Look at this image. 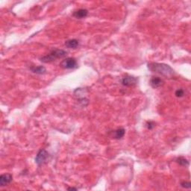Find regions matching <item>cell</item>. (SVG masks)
Instances as JSON below:
<instances>
[{
	"label": "cell",
	"instance_id": "obj_6",
	"mask_svg": "<svg viewBox=\"0 0 191 191\" xmlns=\"http://www.w3.org/2000/svg\"><path fill=\"white\" fill-rule=\"evenodd\" d=\"M13 180V176L11 174L7 173V174H3L0 176V185L2 187H4L6 186L7 184H10Z\"/></svg>",
	"mask_w": 191,
	"mask_h": 191
},
{
	"label": "cell",
	"instance_id": "obj_11",
	"mask_svg": "<svg viewBox=\"0 0 191 191\" xmlns=\"http://www.w3.org/2000/svg\"><path fill=\"white\" fill-rule=\"evenodd\" d=\"M31 70L34 73L36 74H45L46 73V69L43 66H38V67H31Z\"/></svg>",
	"mask_w": 191,
	"mask_h": 191
},
{
	"label": "cell",
	"instance_id": "obj_4",
	"mask_svg": "<svg viewBox=\"0 0 191 191\" xmlns=\"http://www.w3.org/2000/svg\"><path fill=\"white\" fill-rule=\"evenodd\" d=\"M60 66L65 70H71L78 67V63L74 58H67L61 62Z\"/></svg>",
	"mask_w": 191,
	"mask_h": 191
},
{
	"label": "cell",
	"instance_id": "obj_14",
	"mask_svg": "<svg viewBox=\"0 0 191 191\" xmlns=\"http://www.w3.org/2000/svg\"><path fill=\"white\" fill-rule=\"evenodd\" d=\"M146 126L149 130H152L155 127V123L152 121H148L146 124Z\"/></svg>",
	"mask_w": 191,
	"mask_h": 191
},
{
	"label": "cell",
	"instance_id": "obj_12",
	"mask_svg": "<svg viewBox=\"0 0 191 191\" xmlns=\"http://www.w3.org/2000/svg\"><path fill=\"white\" fill-rule=\"evenodd\" d=\"M176 162L179 165L182 166V167H187L189 165V161L184 157H178Z\"/></svg>",
	"mask_w": 191,
	"mask_h": 191
},
{
	"label": "cell",
	"instance_id": "obj_5",
	"mask_svg": "<svg viewBox=\"0 0 191 191\" xmlns=\"http://www.w3.org/2000/svg\"><path fill=\"white\" fill-rule=\"evenodd\" d=\"M121 83L123 86L134 87L137 84V79L132 75H125L121 79Z\"/></svg>",
	"mask_w": 191,
	"mask_h": 191
},
{
	"label": "cell",
	"instance_id": "obj_15",
	"mask_svg": "<svg viewBox=\"0 0 191 191\" xmlns=\"http://www.w3.org/2000/svg\"><path fill=\"white\" fill-rule=\"evenodd\" d=\"M181 186H182V187H184V188L189 189L191 187V183L189 182H182V183H181Z\"/></svg>",
	"mask_w": 191,
	"mask_h": 191
},
{
	"label": "cell",
	"instance_id": "obj_13",
	"mask_svg": "<svg viewBox=\"0 0 191 191\" xmlns=\"http://www.w3.org/2000/svg\"><path fill=\"white\" fill-rule=\"evenodd\" d=\"M175 94L177 97H179V98H181V97H183L184 96V90L182 88L178 89L176 91H175Z\"/></svg>",
	"mask_w": 191,
	"mask_h": 191
},
{
	"label": "cell",
	"instance_id": "obj_1",
	"mask_svg": "<svg viewBox=\"0 0 191 191\" xmlns=\"http://www.w3.org/2000/svg\"><path fill=\"white\" fill-rule=\"evenodd\" d=\"M149 70L154 73L170 78L174 74V70L169 65L160 63H150L148 64Z\"/></svg>",
	"mask_w": 191,
	"mask_h": 191
},
{
	"label": "cell",
	"instance_id": "obj_9",
	"mask_svg": "<svg viewBox=\"0 0 191 191\" xmlns=\"http://www.w3.org/2000/svg\"><path fill=\"white\" fill-rule=\"evenodd\" d=\"M125 129H124L123 128H118V129L114 131V132H112L111 137H113V138L119 140V139H121L122 137L125 135Z\"/></svg>",
	"mask_w": 191,
	"mask_h": 191
},
{
	"label": "cell",
	"instance_id": "obj_3",
	"mask_svg": "<svg viewBox=\"0 0 191 191\" xmlns=\"http://www.w3.org/2000/svg\"><path fill=\"white\" fill-rule=\"evenodd\" d=\"M49 157L50 155L47 151L45 150H41L37 154L36 157H35V162L38 165H43V164L47 163L48 160H49Z\"/></svg>",
	"mask_w": 191,
	"mask_h": 191
},
{
	"label": "cell",
	"instance_id": "obj_7",
	"mask_svg": "<svg viewBox=\"0 0 191 191\" xmlns=\"http://www.w3.org/2000/svg\"><path fill=\"white\" fill-rule=\"evenodd\" d=\"M164 84V81L160 78L157 76H154L151 78L150 85L153 88H158L162 86Z\"/></svg>",
	"mask_w": 191,
	"mask_h": 191
},
{
	"label": "cell",
	"instance_id": "obj_2",
	"mask_svg": "<svg viewBox=\"0 0 191 191\" xmlns=\"http://www.w3.org/2000/svg\"><path fill=\"white\" fill-rule=\"evenodd\" d=\"M67 52L63 49H55L52 50L51 52L49 53L48 55L42 57L41 58V61L43 63H50L55 61L58 58H62L63 57L67 56Z\"/></svg>",
	"mask_w": 191,
	"mask_h": 191
},
{
	"label": "cell",
	"instance_id": "obj_10",
	"mask_svg": "<svg viewBox=\"0 0 191 191\" xmlns=\"http://www.w3.org/2000/svg\"><path fill=\"white\" fill-rule=\"evenodd\" d=\"M65 46L69 49H76L79 46V41L76 39H71L65 42Z\"/></svg>",
	"mask_w": 191,
	"mask_h": 191
},
{
	"label": "cell",
	"instance_id": "obj_16",
	"mask_svg": "<svg viewBox=\"0 0 191 191\" xmlns=\"http://www.w3.org/2000/svg\"><path fill=\"white\" fill-rule=\"evenodd\" d=\"M68 190H77L78 189L77 188H74V187H69V188H67Z\"/></svg>",
	"mask_w": 191,
	"mask_h": 191
},
{
	"label": "cell",
	"instance_id": "obj_8",
	"mask_svg": "<svg viewBox=\"0 0 191 191\" xmlns=\"http://www.w3.org/2000/svg\"><path fill=\"white\" fill-rule=\"evenodd\" d=\"M88 14V11L86 9H84V8H81V9H78L77 11H75L73 12V16H75L77 19H83V18L86 17Z\"/></svg>",
	"mask_w": 191,
	"mask_h": 191
}]
</instances>
